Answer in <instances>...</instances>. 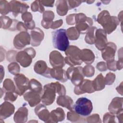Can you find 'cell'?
Returning <instances> with one entry per match:
<instances>
[{
    "mask_svg": "<svg viewBox=\"0 0 123 123\" xmlns=\"http://www.w3.org/2000/svg\"><path fill=\"white\" fill-rule=\"evenodd\" d=\"M52 43L54 48L61 51H66L69 46L66 30L60 29L52 32Z\"/></svg>",
    "mask_w": 123,
    "mask_h": 123,
    "instance_id": "1",
    "label": "cell"
},
{
    "mask_svg": "<svg viewBox=\"0 0 123 123\" xmlns=\"http://www.w3.org/2000/svg\"><path fill=\"white\" fill-rule=\"evenodd\" d=\"M98 22L100 24L108 34L112 32L116 27L117 21L116 17H110L108 11H103L98 17Z\"/></svg>",
    "mask_w": 123,
    "mask_h": 123,
    "instance_id": "2",
    "label": "cell"
},
{
    "mask_svg": "<svg viewBox=\"0 0 123 123\" xmlns=\"http://www.w3.org/2000/svg\"><path fill=\"white\" fill-rule=\"evenodd\" d=\"M75 112L79 115L86 116L89 115L93 110L91 100L86 98H79L74 106Z\"/></svg>",
    "mask_w": 123,
    "mask_h": 123,
    "instance_id": "3",
    "label": "cell"
},
{
    "mask_svg": "<svg viewBox=\"0 0 123 123\" xmlns=\"http://www.w3.org/2000/svg\"><path fill=\"white\" fill-rule=\"evenodd\" d=\"M58 83H51L45 85L44 87V94L42 97V101L46 105L51 104L54 100L55 92H58Z\"/></svg>",
    "mask_w": 123,
    "mask_h": 123,
    "instance_id": "4",
    "label": "cell"
},
{
    "mask_svg": "<svg viewBox=\"0 0 123 123\" xmlns=\"http://www.w3.org/2000/svg\"><path fill=\"white\" fill-rule=\"evenodd\" d=\"M66 51V54L68 56L65 59V62L70 66H74L75 64H81L82 61L80 59V49L74 46H71Z\"/></svg>",
    "mask_w": 123,
    "mask_h": 123,
    "instance_id": "5",
    "label": "cell"
},
{
    "mask_svg": "<svg viewBox=\"0 0 123 123\" xmlns=\"http://www.w3.org/2000/svg\"><path fill=\"white\" fill-rule=\"evenodd\" d=\"M66 75L73 84L76 86H79L83 82V75L81 67L68 68L66 72Z\"/></svg>",
    "mask_w": 123,
    "mask_h": 123,
    "instance_id": "6",
    "label": "cell"
},
{
    "mask_svg": "<svg viewBox=\"0 0 123 123\" xmlns=\"http://www.w3.org/2000/svg\"><path fill=\"white\" fill-rule=\"evenodd\" d=\"M16 89L15 92L22 95L29 87V80L24 75L18 74L14 77Z\"/></svg>",
    "mask_w": 123,
    "mask_h": 123,
    "instance_id": "7",
    "label": "cell"
},
{
    "mask_svg": "<svg viewBox=\"0 0 123 123\" xmlns=\"http://www.w3.org/2000/svg\"><path fill=\"white\" fill-rule=\"evenodd\" d=\"M31 48L25 49L24 51L19 52L16 56V60L20 62L23 67L28 66L32 62V59L35 56V54H29Z\"/></svg>",
    "mask_w": 123,
    "mask_h": 123,
    "instance_id": "8",
    "label": "cell"
},
{
    "mask_svg": "<svg viewBox=\"0 0 123 123\" xmlns=\"http://www.w3.org/2000/svg\"><path fill=\"white\" fill-rule=\"evenodd\" d=\"M11 11H12L14 16H16L20 12H25L29 8V6L25 3L17 0H12L9 2Z\"/></svg>",
    "mask_w": 123,
    "mask_h": 123,
    "instance_id": "9",
    "label": "cell"
},
{
    "mask_svg": "<svg viewBox=\"0 0 123 123\" xmlns=\"http://www.w3.org/2000/svg\"><path fill=\"white\" fill-rule=\"evenodd\" d=\"M34 71L38 74L47 77L51 78V69L47 67V64L43 61H37L34 66Z\"/></svg>",
    "mask_w": 123,
    "mask_h": 123,
    "instance_id": "10",
    "label": "cell"
},
{
    "mask_svg": "<svg viewBox=\"0 0 123 123\" xmlns=\"http://www.w3.org/2000/svg\"><path fill=\"white\" fill-rule=\"evenodd\" d=\"M95 42L96 47L99 50H102L106 47L107 43L106 35L102 29H99L97 30Z\"/></svg>",
    "mask_w": 123,
    "mask_h": 123,
    "instance_id": "11",
    "label": "cell"
},
{
    "mask_svg": "<svg viewBox=\"0 0 123 123\" xmlns=\"http://www.w3.org/2000/svg\"><path fill=\"white\" fill-rule=\"evenodd\" d=\"M40 94L32 91L28 92L24 95V98L25 100H27L30 106H34L37 105L40 101Z\"/></svg>",
    "mask_w": 123,
    "mask_h": 123,
    "instance_id": "12",
    "label": "cell"
},
{
    "mask_svg": "<svg viewBox=\"0 0 123 123\" xmlns=\"http://www.w3.org/2000/svg\"><path fill=\"white\" fill-rule=\"evenodd\" d=\"M56 58L54 51L51 52L49 55V62L53 67L59 66L63 67L64 66L63 57L61 55L60 53L56 51Z\"/></svg>",
    "mask_w": 123,
    "mask_h": 123,
    "instance_id": "13",
    "label": "cell"
},
{
    "mask_svg": "<svg viewBox=\"0 0 123 123\" xmlns=\"http://www.w3.org/2000/svg\"><path fill=\"white\" fill-rule=\"evenodd\" d=\"M31 36L32 38V45L36 46L39 45L41 41L43 39L44 34L41 29L36 28L31 31Z\"/></svg>",
    "mask_w": 123,
    "mask_h": 123,
    "instance_id": "14",
    "label": "cell"
},
{
    "mask_svg": "<svg viewBox=\"0 0 123 123\" xmlns=\"http://www.w3.org/2000/svg\"><path fill=\"white\" fill-rule=\"evenodd\" d=\"M94 55L90 49H84L81 50L80 59L86 63H91L94 60Z\"/></svg>",
    "mask_w": 123,
    "mask_h": 123,
    "instance_id": "15",
    "label": "cell"
},
{
    "mask_svg": "<svg viewBox=\"0 0 123 123\" xmlns=\"http://www.w3.org/2000/svg\"><path fill=\"white\" fill-rule=\"evenodd\" d=\"M50 76L51 77L54 78L62 82L67 81L65 73L62 69H51Z\"/></svg>",
    "mask_w": 123,
    "mask_h": 123,
    "instance_id": "16",
    "label": "cell"
},
{
    "mask_svg": "<svg viewBox=\"0 0 123 123\" xmlns=\"http://www.w3.org/2000/svg\"><path fill=\"white\" fill-rule=\"evenodd\" d=\"M30 37L29 35L27 36L24 39H21V37L18 34L16 37H15L13 44L14 47L17 49H21L25 46V45H28L30 44Z\"/></svg>",
    "mask_w": 123,
    "mask_h": 123,
    "instance_id": "17",
    "label": "cell"
},
{
    "mask_svg": "<svg viewBox=\"0 0 123 123\" xmlns=\"http://www.w3.org/2000/svg\"><path fill=\"white\" fill-rule=\"evenodd\" d=\"M56 6L57 12L59 15L63 16L66 14L68 9L67 1L57 0L56 2Z\"/></svg>",
    "mask_w": 123,
    "mask_h": 123,
    "instance_id": "18",
    "label": "cell"
},
{
    "mask_svg": "<svg viewBox=\"0 0 123 123\" xmlns=\"http://www.w3.org/2000/svg\"><path fill=\"white\" fill-rule=\"evenodd\" d=\"M57 103L60 105L67 107L69 110H71L72 108V99L71 98L67 96H59L57 98Z\"/></svg>",
    "mask_w": 123,
    "mask_h": 123,
    "instance_id": "19",
    "label": "cell"
},
{
    "mask_svg": "<svg viewBox=\"0 0 123 123\" xmlns=\"http://www.w3.org/2000/svg\"><path fill=\"white\" fill-rule=\"evenodd\" d=\"M92 83H93V86H94V89L95 90H100L102 89L99 84H100V85L103 88H104L105 85H104L103 76L101 74H99L98 75L97 78L95 79V80Z\"/></svg>",
    "mask_w": 123,
    "mask_h": 123,
    "instance_id": "20",
    "label": "cell"
},
{
    "mask_svg": "<svg viewBox=\"0 0 123 123\" xmlns=\"http://www.w3.org/2000/svg\"><path fill=\"white\" fill-rule=\"evenodd\" d=\"M29 87L34 92L41 94L42 89L40 83L36 79H32L29 84Z\"/></svg>",
    "mask_w": 123,
    "mask_h": 123,
    "instance_id": "21",
    "label": "cell"
},
{
    "mask_svg": "<svg viewBox=\"0 0 123 123\" xmlns=\"http://www.w3.org/2000/svg\"><path fill=\"white\" fill-rule=\"evenodd\" d=\"M0 13L1 14L5 15L11 11L9 3L6 0H0Z\"/></svg>",
    "mask_w": 123,
    "mask_h": 123,
    "instance_id": "22",
    "label": "cell"
},
{
    "mask_svg": "<svg viewBox=\"0 0 123 123\" xmlns=\"http://www.w3.org/2000/svg\"><path fill=\"white\" fill-rule=\"evenodd\" d=\"M31 9L34 12L38 11L41 13L43 12L44 11V8L41 4L40 1L38 0H36L32 3L31 5Z\"/></svg>",
    "mask_w": 123,
    "mask_h": 123,
    "instance_id": "23",
    "label": "cell"
},
{
    "mask_svg": "<svg viewBox=\"0 0 123 123\" xmlns=\"http://www.w3.org/2000/svg\"><path fill=\"white\" fill-rule=\"evenodd\" d=\"M11 80L10 79H7L5 80L4 82L3 83V86L7 90H10V91H14V90H15V87L14 86L13 84L12 83V85L10 86L9 85L10 84V83L11 82Z\"/></svg>",
    "mask_w": 123,
    "mask_h": 123,
    "instance_id": "24",
    "label": "cell"
},
{
    "mask_svg": "<svg viewBox=\"0 0 123 123\" xmlns=\"http://www.w3.org/2000/svg\"><path fill=\"white\" fill-rule=\"evenodd\" d=\"M81 1H74V0H68L67 1V4L68 7L70 9L74 8V7L78 6L81 3Z\"/></svg>",
    "mask_w": 123,
    "mask_h": 123,
    "instance_id": "25",
    "label": "cell"
},
{
    "mask_svg": "<svg viewBox=\"0 0 123 123\" xmlns=\"http://www.w3.org/2000/svg\"><path fill=\"white\" fill-rule=\"evenodd\" d=\"M40 2L42 5H44L46 6H53V3L54 2V1H49V0H41Z\"/></svg>",
    "mask_w": 123,
    "mask_h": 123,
    "instance_id": "26",
    "label": "cell"
}]
</instances>
